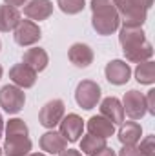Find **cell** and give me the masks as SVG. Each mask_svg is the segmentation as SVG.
Returning <instances> with one entry per match:
<instances>
[{"label":"cell","mask_w":155,"mask_h":156,"mask_svg":"<svg viewBox=\"0 0 155 156\" xmlns=\"http://www.w3.org/2000/svg\"><path fill=\"white\" fill-rule=\"evenodd\" d=\"M120 16L113 0H91V26L99 35H112L119 29Z\"/></svg>","instance_id":"6da1fadb"},{"label":"cell","mask_w":155,"mask_h":156,"mask_svg":"<svg viewBox=\"0 0 155 156\" xmlns=\"http://www.w3.org/2000/svg\"><path fill=\"white\" fill-rule=\"evenodd\" d=\"M113 4L124 24L142 26L146 22V13L152 7L153 0H113Z\"/></svg>","instance_id":"7a4b0ae2"},{"label":"cell","mask_w":155,"mask_h":156,"mask_svg":"<svg viewBox=\"0 0 155 156\" xmlns=\"http://www.w3.org/2000/svg\"><path fill=\"white\" fill-rule=\"evenodd\" d=\"M26 104V94L20 87L17 85H4L0 89V107L9 113V115H17L22 111Z\"/></svg>","instance_id":"3957f363"},{"label":"cell","mask_w":155,"mask_h":156,"mask_svg":"<svg viewBox=\"0 0 155 156\" xmlns=\"http://www.w3.org/2000/svg\"><path fill=\"white\" fill-rule=\"evenodd\" d=\"M75 100H77V104L82 109H86V111L93 109L99 104V100H100V87H99V83H95L93 80H82L77 85Z\"/></svg>","instance_id":"277c9868"},{"label":"cell","mask_w":155,"mask_h":156,"mask_svg":"<svg viewBox=\"0 0 155 156\" xmlns=\"http://www.w3.org/2000/svg\"><path fill=\"white\" fill-rule=\"evenodd\" d=\"M64 111H66V105H64L62 100H51V102H47L39 113L40 125H44L47 129H53L64 118Z\"/></svg>","instance_id":"5b68a950"},{"label":"cell","mask_w":155,"mask_h":156,"mask_svg":"<svg viewBox=\"0 0 155 156\" xmlns=\"http://www.w3.org/2000/svg\"><path fill=\"white\" fill-rule=\"evenodd\" d=\"M122 109L131 120H141L146 115V98L142 93L131 89L124 94V102H122Z\"/></svg>","instance_id":"8992f818"},{"label":"cell","mask_w":155,"mask_h":156,"mask_svg":"<svg viewBox=\"0 0 155 156\" xmlns=\"http://www.w3.org/2000/svg\"><path fill=\"white\" fill-rule=\"evenodd\" d=\"M13 37H15V42L18 45L26 47V45L37 44L42 35H40V27L35 22H31V20H20L18 26L15 27V35Z\"/></svg>","instance_id":"52a82bcc"},{"label":"cell","mask_w":155,"mask_h":156,"mask_svg":"<svg viewBox=\"0 0 155 156\" xmlns=\"http://www.w3.org/2000/svg\"><path fill=\"white\" fill-rule=\"evenodd\" d=\"M84 131V120L78 115H68L60 120V134L66 142H77Z\"/></svg>","instance_id":"ba28073f"},{"label":"cell","mask_w":155,"mask_h":156,"mask_svg":"<svg viewBox=\"0 0 155 156\" xmlns=\"http://www.w3.org/2000/svg\"><path fill=\"white\" fill-rule=\"evenodd\" d=\"M9 78H11V82H13L17 87H20V89H29V87H33L35 82H37V73H35L31 67H28L26 64H17V66H13V67L9 69Z\"/></svg>","instance_id":"9c48e42d"},{"label":"cell","mask_w":155,"mask_h":156,"mask_svg":"<svg viewBox=\"0 0 155 156\" xmlns=\"http://www.w3.org/2000/svg\"><path fill=\"white\" fill-rule=\"evenodd\" d=\"M104 73H106V80L110 83H113V85H124L131 76L130 66L126 62H122V60H112L106 66Z\"/></svg>","instance_id":"30bf717a"},{"label":"cell","mask_w":155,"mask_h":156,"mask_svg":"<svg viewBox=\"0 0 155 156\" xmlns=\"http://www.w3.org/2000/svg\"><path fill=\"white\" fill-rule=\"evenodd\" d=\"M119 42H120L122 49H130V47H135V45H141L142 42H146V37H144V31H142L141 26L124 24L120 27Z\"/></svg>","instance_id":"8fae6325"},{"label":"cell","mask_w":155,"mask_h":156,"mask_svg":"<svg viewBox=\"0 0 155 156\" xmlns=\"http://www.w3.org/2000/svg\"><path fill=\"white\" fill-rule=\"evenodd\" d=\"M100 115L104 118H108L113 125H120L124 122V109H122L120 100L115 98V96L104 98L102 104H100Z\"/></svg>","instance_id":"7c38bea8"},{"label":"cell","mask_w":155,"mask_h":156,"mask_svg":"<svg viewBox=\"0 0 155 156\" xmlns=\"http://www.w3.org/2000/svg\"><path fill=\"white\" fill-rule=\"evenodd\" d=\"M2 151L6 156H28L31 151V140L28 136H6Z\"/></svg>","instance_id":"4fadbf2b"},{"label":"cell","mask_w":155,"mask_h":156,"mask_svg":"<svg viewBox=\"0 0 155 156\" xmlns=\"http://www.w3.org/2000/svg\"><path fill=\"white\" fill-rule=\"evenodd\" d=\"M53 13V2L51 0H31L24 7V15L31 20H46Z\"/></svg>","instance_id":"5bb4252c"},{"label":"cell","mask_w":155,"mask_h":156,"mask_svg":"<svg viewBox=\"0 0 155 156\" xmlns=\"http://www.w3.org/2000/svg\"><path fill=\"white\" fill-rule=\"evenodd\" d=\"M66 145H68V142L62 138L60 133L49 131L40 136V149L46 151L47 154H60L66 149Z\"/></svg>","instance_id":"9a60e30c"},{"label":"cell","mask_w":155,"mask_h":156,"mask_svg":"<svg viewBox=\"0 0 155 156\" xmlns=\"http://www.w3.org/2000/svg\"><path fill=\"white\" fill-rule=\"evenodd\" d=\"M68 56H70V62L77 67H88L91 62H93V51L89 45L86 44H73L68 51Z\"/></svg>","instance_id":"2e32d148"},{"label":"cell","mask_w":155,"mask_h":156,"mask_svg":"<svg viewBox=\"0 0 155 156\" xmlns=\"http://www.w3.org/2000/svg\"><path fill=\"white\" fill-rule=\"evenodd\" d=\"M88 131H89V134H93L97 138H110L115 133V125L108 118L100 115V116H91L88 120Z\"/></svg>","instance_id":"e0dca14e"},{"label":"cell","mask_w":155,"mask_h":156,"mask_svg":"<svg viewBox=\"0 0 155 156\" xmlns=\"http://www.w3.org/2000/svg\"><path fill=\"white\" fill-rule=\"evenodd\" d=\"M22 64H26L28 67H31L35 73H40V71H44V69L47 67L49 56H47V53H46L44 49L33 47V49H28V51L24 53V62H22Z\"/></svg>","instance_id":"ac0fdd59"},{"label":"cell","mask_w":155,"mask_h":156,"mask_svg":"<svg viewBox=\"0 0 155 156\" xmlns=\"http://www.w3.org/2000/svg\"><path fill=\"white\" fill-rule=\"evenodd\" d=\"M142 136V127L137 122H122L119 129V140L122 145H135Z\"/></svg>","instance_id":"d6986e66"},{"label":"cell","mask_w":155,"mask_h":156,"mask_svg":"<svg viewBox=\"0 0 155 156\" xmlns=\"http://www.w3.org/2000/svg\"><path fill=\"white\" fill-rule=\"evenodd\" d=\"M20 13L17 7H11L7 4L0 5V31L2 33H7V31H13L18 22H20Z\"/></svg>","instance_id":"ffe728a7"},{"label":"cell","mask_w":155,"mask_h":156,"mask_svg":"<svg viewBox=\"0 0 155 156\" xmlns=\"http://www.w3.org/2000/svg\"><path fill=\"white\" fill-rule=\"evenodd\" d=\"M124 51V56L130 60V62H146L153 56V47L150 42H142L141 45H135V47H130V49H122Z\"/></svg>","instance_id":"44dd1931"},{"label":"cell","mask_w":155,"mask_h":156,"mask_svg":"<svg viewBox=\"0 0 155 156\" xmlns=\"http://www.w3.org/2000/svg\"><path fill=\"white\" fill-rule=\"evenodd\" d=\"M135 78L139 83H144V85H150L155 82V64L146 60V62H141L135 69Z\"/></svg>","instance_id":"7402d4cb"},{"label":"cell","mask_w":155,"mask_h":156,"mask_svg":"<svg viewBox=\"0 0 155 156\" xmlns=\"http://www.w3.org/2000/svg\"><path fill=\"white\" fill-rule=\"evenodd\" d=\"M102 147H106V138H97L93 134L84 136L82 142H80V151L84 154H89V156L95 154L97 151H100Z\"/></svg>","instance_id":"603a6c76"},{"label":"cell","mask_w":155,"mask_h":156,"mask_svg":"<svg viewBox=\"0 0 155 156\" xmlns=\"http://www.w3.org/2000/svg\"><path fill=\"white\" fill-rule=\"evenodd\" d=\"M6 136H28V125L20 118H11L6 125Z\"/></svg>","instance_id":"cb8c5ba5"},{"label":"cell","mask_w":155,"mask_h":156,"mask_svg":"<svg viewBox=\"0 0 155 156\" xmlns=\"http://www.w3.org/2000/svg\"><path fill=\"white\" fill-rule=\"evenodd\" d=\"M57 5L66 15H77L84 9V0H57Z\"/></svg>","instance_id":"d4e9b609"},{"label":"cell","mask_w":155,"mask_h":156,"mask_svg":"<svg viewBox=\"0 0 155 156\" xmlns=\"http://www.w3.org/2000/svg\"><path fill=\"white\" fill-rule=\"evenodd\" d=\"M141 153L144 156H155V136H146L141 142Z\"/></svg>","instance_id":"484cf974"},{"label":"cell","mask_w":155,"mask_h":156,"mask_svg":"<svg viewBox=\"0 0 155 156\" xmlns=\"http://www.w3.org/2000/svg\"><path fill=\"white\" fill-rule=\"evenodd\" d=\"M119 156H144V154H142L141 149L135 147V145H124V147L120 149Z\"/></svg>","instance_id":"4316f807"},{"label":"cell","mask_w":155,"mask_h":156,"mask_svg":"<svg viewBox=\"0 0 155 156\" xmlns=\"http://www.w3.org/2000/svg\"><path fill=\"white\" fill-rule=\"evenodd\" d=\"M144 98H146V113L155 115V89L148 91V96H144Z\"/></svg>","instance_id":"83f0119b"},{"label":"cell","mask_w":155,"mask_h":156,"mask_svg":"<svg viewBox=\"0 0 155 156\" xmlns=\"http://www.w3.org/2000/svg\"><path fill=\"white\" fill-rule=\"evenodd\" d=\"M91 156H117V154H115L113 149H110V147H102L100 151H97L95 154H91Z\"/></svg>","instance_id":"f1b7e54d"},{"label":"cell","mask_w":155,"mask_h":156,"mask_svg":"<svg viewBox=\"0 0 155 156\" xmlns=\"http://www.w3.org/2000/svg\"><path fill=\"white\" fill-rule=\"evenodd\" d=\"M7 5H11V7H18V5H24L28 0H4Z\"/></svg>","instance_id":"f546056e"},{"label":"cell","mask_w":155,"mask_h":156,"mask_svg":"<svg viewBox=\"0 0 155 156\" xmlns=\"http://www.w3.org/2000/svg\"><path fill=\"white\" fill-rule=\"evenodd\" d=\"M60 156H82L78 151H75V149H64L62 153H60Z\"/></svg>","instance_id":"4dcf8cb0"},{"label":"cell","mask_w":155,"mask_h":156,"mask_svg":"<svg viewBox=\"0 0 155 156\" xmlns=\"http://www.w3.org/2000/svg\"><path fill=\"white\" fill-rule=\"evenodd\" d=\"M2 133H4V120H2V115H0V138H2Z\"/></svg>","instance_id":"1f68e13d"},{"label":"cell","mask_w":155,"mask_h":156,"mask_svg":"<svg viewBox=\"0 0 155 156\" xmlns=\"http://www.w3.org/2000/svg\"><path fill=\"white\" fill-rule=\"evenodd\" d=\"M28 156H46V154H42V153H35V154H28Z\"/></svg>","instance_id":"d6a6232c"},{"label":"cell","mask_w":155,"mask_h":156,"mask_svg":"<svg viewBox=\"0 0 155 156\" xmlns=\"http://www.w3.org/2000/svg\"><path fill=\"white\" fill-rule=\"evenodd\" d=\"M2 73H4V71H2V66H0V78H2Z\"/></svg>","instance_id":"836d02e7"},{"label":"cell","mask_w":155,"mask_h":156,"mask_svg":"<svg viewBox=\"0 0 155 156\" xmlns=\"http://www.w3.org/2000/svg\"><path fill=\"white\" fill-rule=\"evenodd\" d=\"M0 156H2V149H0Z\"/></svg>","instance_id":"e575fe53"},{"label":"cell","mask_w":155,"mask_h":156,"mask_svg":"<svg viewBox=\"0 0 155 156\" xmlns=\"http://www.w3.org/2000/svg\"><path fill=\"white\" fill-rule=\"evenodd\" d=\"M0 47H2V42H0Z\"/></svg>","instance_id":"d590c367"}]
</instances>
